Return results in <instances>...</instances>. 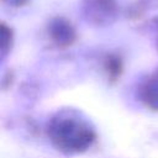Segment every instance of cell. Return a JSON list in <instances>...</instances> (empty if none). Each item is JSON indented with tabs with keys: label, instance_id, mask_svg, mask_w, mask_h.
<instances>
[{
	"label": "cell",
	"instance_id": "3957f363",
	"mask_svg": "<svg viewBox=\"0 0 158 158\" xmlns=\"http://www.w3.org/2000/svg\"><path fill=\"white\" fill-rule=\"evenodd\" d=\"M2 1L6 2V4L10 5V6L19 7V6H23V5H26L30 0H2Z\"/></svg>",
	"mask_w": 158,
	"mask_h": 158
},
{
	"label": "cell",
	"instance_id": "6da1fadb",
	"mask_svg": "<svg viewBox=\"0 0 158 158\" xmlns=\"http://www.w3.org/2000/svg\"><path fill=\"white\" fill-rule=\"evenodd\" d=\"M83 11L89 21L107 23L116 17L118 4L117 0H83Z\"/></svg>",
	"mask_w": 158,
	"mask_h": 158
},
{
	"label": "cell",
	"instance_id": "7a4b0ae2",
	"mask_svg": "<svg viewBox=\"0 0 158 158\" xmlns=\"http://www.w3.org/2000/svg\"><path fill=\"white\" fill-rule=\"evenodd\" d=\"M48 32L52 40L60 46H68L75 38V31L72 23L64 17L52 19L48 23Z\"/></svg>",
	"mask_w": 158,
	"mask_h": 158
}]
</instances>
